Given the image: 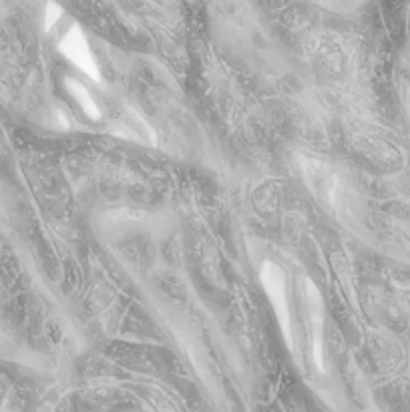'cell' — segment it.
Here are the masks:
<instances>
[{
	"instance_id": "obj_1",
	"label": "cell",
	"mask_w": 410,
	"mask_h": 412,
	"mask_svg": "<svg viewBox=\"0 0 410 412\" xmlns=\"http://www.w3.org/2000/svg\"><path fill=\"white\" fill-rule=\"evenodd\" d=\"M260 280L263 292L268 300L272 304L278 324L282 328V334L286 338V344L290 350H294V340H292V316H290V304H287V289H286V275L284 270L273 263V261H263L260 270Z\"/></svg>"
},
{
	"instance_id": "obj_2",
	"label": "cell",
	"mask_w": 410,
	"mask_h": 412,
	"mask_svg": "<svg viewBox=\"0 0 410 412\" xmlns=\"http://www.w3.org/2000/svg\"><path fill=\"white\" fill-rule=\"evenodd\" d=\"M58 51L65 55L67 61H70V65H75L89 79H93L97 82L101 81V70L97 67L95 56L91 53V46H89L87 37H85V32L79 25H73L65 32V37L58 42Z\"/></svg>"
},
{
	"instance_id": "obj_3",
	"label": "cell",
	"mask_w": 410,
	"mask_h": 412,
	"mask_svg": "<svg viewBox=\"0 0 410 412\" xmlns=\"http://www.w3.org/2000/svg\"><path fill=\"white\" fill-rule=\"evenodd\" d=\"M308 302H310V316H312V338H314V362L322 370L324 368V346H322V332H324V320H322V298L314 288V284L308 282Z\"/></svg>"
},
{
	"instance_id": "obj_4",
	"label": "cell",
	"mask_w": 410,
	"mask_h": 412,
	"mask_svg": "<svg viewBox=\"0 0 410 412\" xmlns=\"http://www.w3.org/2000/svg\"><path fill=\"white\" fill-rule=\"evenodd\" d=\"M65 87H67V91L70 93V96L79 103V107L85 111L87 117H91L93 121H99V119H101V109H99L97 101L93 99V95L89 93V89H87L81 81H77V79H73V77H67V79H65Z\"/></svg>"
},
{
	"instance_id": "obj_5",
	"label": "cell",
	"mask_w": 410,
	"mask_h": 412,
	"mask_svg": "<svg viewBox=\"0 0 410 412\" xmlns=\"http://www.w3.org/2000/svg\"><path fill=\"white\" fill-rule=\"evenodd\" d=\"M61 16H63V8H61L56 2H49V4H46V8H44V23H42L44 30L49 32V30H51V28L55 27L56 23L61 20Z\"/></svg>"
}]
</instances>
